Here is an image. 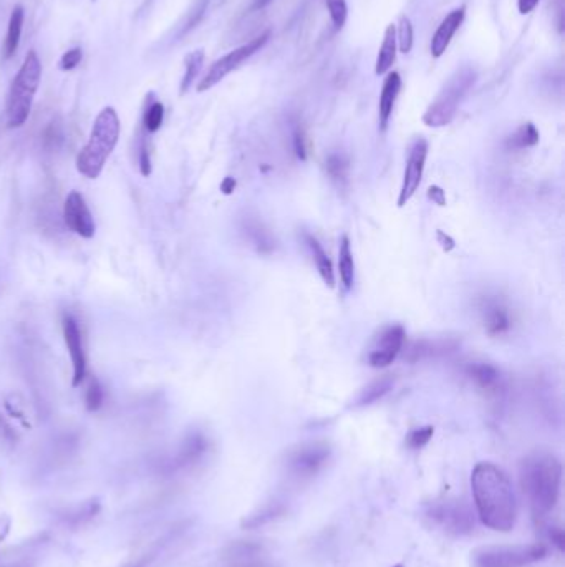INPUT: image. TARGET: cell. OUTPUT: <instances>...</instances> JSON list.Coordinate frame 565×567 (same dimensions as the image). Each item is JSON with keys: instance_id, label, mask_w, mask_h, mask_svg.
<instances>
[{"instance_id": "1", "label": "cell", "mask_w": 565, "mask_h": 567, "mask_svg": "<svg viewBox=\"0 0 565 567\" xmlns=\"http://www.w3.org/2000/svg\"><path fill=\"white\" fill-rule=\"evenodd\" d=\"M471 490L481 523L493 531H511L517 521V499L507 473L494 463H478L471 473Z\"/></svg>"}, {"instance_id": "2", "label": "cell", "mask_w": 565, "mask_h": 567, "mask_svg": "<svg viewBox=\"0 0 565 567\" xmlns=\"http://www.w3.org/2000/svg\"><path fill=\"white\" fill-rule=\"evenodd\" d=\"M521 488L535 518H545L554 511L562 488V463L552 453L535 452L522 459Z\"/></svg>"}, {"instance_id": "3", "label": "cell", "mask_w": 565, "mask_h": 567, "mask_svg": "<svg viewBox=\"0 0 565 567\" xmlns=\"http://www.w3.org/2000/svg\"><path fill=\"white\" fill-rule=\"evenodd\" d=\"M121 132L120 116L113 106L103 108L95 118L88 143L77 156V170L88 179H96L118 145Z\"/></svg>"}, {"instance_id": "4", "label": "cell", "mask_w": 565, "mask_h": 567, "mask_svg": "<svg viewBox=\"0 0 565 567\" xmlns=\"http://www.w3.org/2000/svg\"><path fill=\"white\" fill-rule=\"evenodd\" d=\"M42 80V63L37 52L30 50L13 78L7 96V127L20 128L30 116L32 103Z\"/></svg>"}, {"instance_id": "5", "label": "cell", "mask_w": 565, "mask_h": 567, "mask_svg": "<svg viewBox=\"0 0 565 567\" xmlns=\"http://www.w3.org/2000/svg\"><path fill=\"white\" fill-rule=\"evenodd\" d=\"M474 80L476 75L471 68H462L455 77H451V80L440 91L436 100L424 111L423 123L431 128H441L450 125L456 116V111L459 108L462 98H464L469 88L473 87Z\"/></svg>"}, {"instance_id": "6", "label": "cell", "mask_w": 565, "mask_h": 567, "mask_svg": "<svg viewBox=\"0 0 565 567\" xmlns=\"http://www.w3.org/2000/svg\"><path fill=\"white\" fill-rule=\"evenodd\" d=\"M547 556L544 544L481 547L473 554L474 567H527Z\"/></svg>"}, {"instance_id": "7", "label": "cell", "mask_w": 565, "mask_h": 567, "mask_svg": "<svg viewBox=\"0 0 565 567\" xmlns=\"http://www.w3.org/2000/svg\"><path fill=\"white\" fill-rule=\"evenodd\" d=\"M426 516L452 536H468L474 531V514L468 503L457 498H446L434 501L428 506Z\"/></svg>"}, {"instance_id": "8", "label": "cell", "mask_w": 565, "mask_h": 567, "mask_svg": "<svg viewBox=\"0 0 565 567\" xmlns=\"http://www.w3.org/2000/svg\"><path fill=\"white\" fill-rule=\"evenodd\" d=\"M330 446L324 441H310L292 450L287 457V471L296 480H310L329 463Z\"/></svg>"}, {"instance_id": "9", "label": "cell", "mask_w": 565, "mask_h": 567, "mask_svg": "<svg viewBox=\"0 0 565 567\" xmlns=\"http://www.w3.org/2000/svg\"><path fill=\"white\" fill-rule=\"evenodd\" d=\"M270 39V32H264V34H260L259 37H255V39H252L249 44L239 46V49L232 50V52H229L227 55H224L216 62L212 63V67L208 70V73H205L204 78H201L199 85H198V91H208L209 88H212L214 85H217L219 82L224 80L229 73L234 72V70L239 67L242 62H246L247 58H250L252 55L259 52L262 46L267 44Z\"/></svg>"}, {"instance_id": "10", "label": "cell", "mask_w": 565, "mask_h": 567, "mask_svg": "<svg viewBox=\"0 0 565 567\" xmlns=\"http://www.w3.org/2000/svg\"><path fill=\"white\" fill-rule=\"evenodd\" d=\"M428 150H429V145L424 138H418L417 141L413 143V146L410 148V155H408V160H406V168H405V174H403V183H401L400 196H398L400 208L406 206V203H408L410 199L414 196V193L418 191L419 184H421L424 165H426V158H428Z\"/></svg>"}, {"instance_id": "11", "label": "cell", "mask_w": 565, "mask_h": 567, "mask_svg": "<svg viewBox=\"0 0 565 567\" xmlns=\"http://www.w3.org/2000/svg\"><path fill=\"white\" fill-rule=\"evenodd\" d=\"M406 343V332L401 325H388L383 329L380 337L375 340V345L372 347L370 353H368V364L373 369H385L393 364L398 359L401 350L405 348Z\"/></svg>"}, {"instance_id": "12", "label": "cell", "mask_w": 565, "mask_h": 567, "mask_svg": "<svg viewBox=\"0 0 565 567\" xmlns=\"http://www.w3.org/2000/svg\"><path fill=\"white\" fill-rule=\"evenodd\" d=\"M62 325H63L65 345H67V350L70 353V359H72L73 365L72 387L78 388L83 382H85L87 376V355H85V347H83L82 330L80 325L77 322V319L70 314L63 315Z\"/></svg>"}, {"instance_id": "13", "label": "cell", "mask_w": 565, "mask_h": 567, "mask_svg": "<svg viewBox=\"0 0 565 567\" xmlns=\"http://www.w3.org/2000/svg\"><path fill=\"white\" fill-rule=\"evenodd\" d=\"M464 374L488 398H502L506 393V378L502 371L489 362H471L464 367Z\"/></svg>"}, {"instance_id": "14", "label": "cell", "mask_w": 565, "mask_h": 567, "mask_svg": "<svg viewBox=\"0 0 565 567\" xmlns=\"http://www.w3.org/2000/svg\"><path fill=\"white\" fill-rule=\"evenodd\" d=\"M63 219L68 229L80 236V238L91 239L95 236V219H93L85 198L78 191L68 193L67 199H65Z\"/></svg>"}, {"instance_id": "15", "label": "cell", "mask_w": 565, "mask_h": 567, "mask_svg": "<svg viewBox=\"0 0 565 567\" xmlns=\"http://www.w3.org/2000/svg\"><path fill=\"white\" fill-rule=\"evenodd\" d=\"M457 350V342L451 340V338H436V340H429V338H421V340L411 342L405 352V360L408 362H419V360H429L436 359V357L447 355Z\"/></svg>"}, {"instance_id": "16", "label": "cell", "mask_w": 565, "mask_h": 567, "mask_svg": "<svg viewBox=\"0 0 565 567\" xmlns=\"http://www.w3.org/2000/svg\"><path fill=\"white\" fill-rule=\"evenodd\" d=\"M483 322L489 336L499 337L507 333L512 327L509 309L497 299H488L483 305Z\"/></svg>"}, {"instance_id": "17", "label": "cell", "mask_w": 565, "mask_h": 567, "mask_svg": "<svg viewBox=\"0 0 565 567\" xmlns=\"http://www.w3.org/2000/svg\"><path fill=\"white\" fill-rule=\"evenodd\" d=\"M462 20H464V8L461 7L452 11L450 15H446L445 20L441 22V25L438 27V30L434 32L431 39V55L434 58H440L441 55L446 52V49L451 44L452 35H455L457 29H459Z\"/></svg>"}, {"instance_id": "18", "label": "cell", "mask_w": 565, "mask_h": 567, "mask_svg": "<svg viewBox=\"0 0 565 567\" xmlns=\"http://www.w3.org/2000/svg\"><path fill=\"white\" fill-rule=\"evenodd\" d=\"M401 90V77L400 73L391 72L386 75L385 83H383L381 88V95H380V106H378V111H380V129L385 132L386 127H388L391 111H393V106L396 103V98H398Z\"/></svg>"}, {"instance_id": "19", "label": "cell", "mask_w": 565, "mask_h": 567, "mask_svg": "<svg viewBox=\"0 0 565 567\" xmlns=\"http://www.w3.org/2000/svg\"><path fill=\"white\" fill-rule=\"evenodd\" d=\"M242 231H244L247 241H249L250 246L257 250V253L265 255L274 253L275 249L274 236L270 234V231L264 226L262 221L247 217L244 221V226H242Z\"/></svg>"}, {"instance_id": "20", "label": "cell", "mask_w": 565, "mask_h": 567, "mask_svg": "<svg viewBox=\"0 0 565 567\" xmlns=\"http://www.w3.org/2000/svg\"><path fill=\"white\" fill-rule=\"evenodd\" d=\"M305 244L308 250H310L312 259H314L317 271H319L322 281H324L329 287H335V271L334 264H331L329 254L322 248L319 239L314 238L312 234H305Z\"/></svg>"}, {"instance_id": "21", "label": "cell", "mask_w": 565, "mask_h": 567, "mask_svg": "<svg viewBox=\"0 0 565 567\" xmlns=\"http://www.w3.org/2000/svg\"><path fill=\"white\" fill-rule=\"evenodd\" d=\"M395 58H396V29L393 23H390L385 30L383 44L376 57L375 63L376 75H385V73H388L391 65L395 63Z\"/></svg>"}, {"instance_id": "22", "label": "cell", "mask_w": 565, "mask_h": 567, "mask_svg": "<svg viewBox=\"0 0 565 567\" xmlns=\"http://www.w3.org/2000/svg\"><path fill=\"white\" fill-rule=\"evenodd\" d=\"M338 274L345 291H350L355 284V261L348 236H342L338 248Z\"/></svg>"}, {"instance_id": "23", "label": "cell", "mask_w": 565, "mask_h": 567, "mask_svg": "<svg viewBox=\"0 0 565 567\" xmlns=\"http://www.w3.org/2000/svg\"><path fill=\"white\" fill-rule=\"evenodd\" d=\"M393 385H395V382L391 376H383V378L375 380V382L367 385V387L358 393L353 407L373 405V403L378 402V400H381L385 395H388L391 392V388H393Z\"/></svg>"}, {"instance_id": "24", "label": "cell", "mask_w": 565, "mask_h": 567, "mask_svg": "<svg viewBox=\"0 0 565 567\" xmlns=\"http://www.w3.org/2000/svg\"><path fill=\"white\" fill-rule=\"evenodd\" d=\"M23 18H25V12L20 6H17L11 13V20H8L7 37L4 42V57L11 58L13 53L17 52L18 44H20L22 29H23Z\"/></svg>"}, {"instance_id": "25", "label": "cell", "mask_w": 565, "mask_h": 567, "mask_svg": "<svg viewBox=\"0 0 565 567\" xmlns=\"http://www.w3.org/2000/svg\"><path fill=\"white\" fill-rule=\"evenodd\" d=\"M325 170L326 174L330 176V179L334 181L338 188H343L348 181V173H350V163L348 158L343 155V153L334 151L326 156L325 160Z\"/></svg>"}, {"instance_id": "26", "label": "cell", "mask_w": 565, "mask_h": 567, "mask_svg": "<svg viewBox=\"0 0 565 567\" xmlns=\"http://www.w3.org/2000/svg\"><path fill=\"white\" fill-rule=\"evenodd\" d=\"M262 546L257 542L250 541H239L234 542L227 547V559L232 562H242V561H252L262 557Z\"/></svg>"}, {"instance_id": "27", "label": "cell", "mask_w": 565, "mask_h": 567, "mask_svg": "<svg viewBox=\"0 0 565 567\" xmlns=\"http://www.w3.org/2000/svg\"><path fill=\"white\" fill-rule=\"evenodd\" d=\"M284 514V506L280 503H269L260 508L257 513L250 514L249 518L246 519L244 526L247 528H262L265 524L275 521V519L280 518Z\"/></svg>"}, {"instance_id": "28", "label": "cell", "mask_w": 565, "mask_h": 567, "mask_svg": "<svg viewBox=\"0 0 565 567\" xmlns=\"http://www.w3.org/2000/svg\"><path fill=\"white\" fill-rule=\"evenodd\" d=\"M205 450H208V441H205L203 435L194 433L191 435L183 445V450H181L179 453V459L183 461V464H191L198 461L199 458H203Z\"/></svg>"}, {"instance_id": "29", "label": "cell", "mask_w": 565, "mask_h": 567, "mask_svg": "<svg viewBox=\"0 0 565 567\" xmlns=\"http://www.w3.org/2000/svg\"><path fill=\"white\" fill-rule=\"evenodd\" d=\"M203 62H204L203 50H194V52H191L188 57H186V60H184L186 72H184L183 80H181V88H179L181 95H184V93L189 90V87L193 85L194 78L199 75L201 68H203Z\"/></svg>"}, {"instance_id": "30", "label": "cell", "mask_w": 565, "mask_h": 567, "mask_svg": "<svg viewBox=\"0 0 565 567\" xmlns=\"http://www.w3.org/2000/svg\"><path fill=\"white\" fill-rule=\"evenodd\" d=\"M539 143V132L532 123H524L522 127L512 134L509 139V146L516 150H524V148L535 146Z\"/></svg>"}, {"instance_id": "31", "label": "cell", "mask_w": 565, "mask_h": 567, "mask_svg": "<svg viewBox=\"0 0 565 567\" xmlns=\"http://www.w3.org/2000/svg\"><path fill=\"white\" fill-rule=\"evenodd\" d=\"M163 120H165V106L160 101H154L149 108L144 111L143 125L148 133H156L161 128Z\"/></svg>"}, {"instance_id": "32", "label": "cell", "mask_w": 565, "mask_h": 567, "mask_svg": "<svg viewBox=\"0 0 565 567\" xmlns=\"http://www.w3.org/2000/svg\"><path fill=\"white\" fill-rule=\"evenodd\" d=\"M103 400H105V392H103L100 380H98L96 376H91L85 395L87 408L90 412H98L103 405Z\"/></svg>"}, {"instance_id": "33", "label": "cell", "mask_w": 565, "mask_h": 567, "mask_svg": "<svg viewBox=\"0 0 565 567\" xmlns=\"http://www.w3.org/2000/svg\"><path fill=\"white\" fill-rule=\"evenodd\" d=\"M396 45L400 46V52L403 53H410L411 49H413V25H411L410 18L405 15L400 18L398 34H396Z\"/></svg>"}, {"instance_id": "34", "label": "cell", "mask_w": 565, "mask_h": 567, "mask_svg": "<svg viewBox=\"0 0 565 567\" xmlns=\"http://www.w3.org/2000/svg\"><path fill=\"white\" fill-rule=\"evenodd\" d=\"M325 4L330 12V18L331 22H334L335 30H342L348 15L347 2H345V0H325Z\"/></svg>"}, {"instance_id": "35", "label": "cell", "mask_w": 565, "mask_h": 567, "mask_svg": "<svg viewBox=\"0 0 565 567\" xmlns=\"http://www.w3.org/2000/svg\"><path fill=\"white\" fill-rule=\"evenodd\" d=\"M433 433H434L433 426H423V428L410 431V435L406 436V446L411 450H421L423 446H426L429 443V440L433 438Z\"/></svg>"}, {"instance_id": "36", "label": "cell", "mask_w": 565, "mask_h": 567, "mask_svg": "<svg viewBox=\"0 0 565 567\" xmlns=\"http://www.w3.org/2000/svg\"><path fill=\"white\" fill-rule=\"evenodd\" d=\"M208 6H209V0H196L193 11H191L189 15H188V20H186V23L183 25V29H181V32H179L181 37L186 35V34H189V32L193 30L196 25H198V23L201 22V18L204 17L205 8H208Z\"/></svg>"}, {"instance_id": "37", "label": "cell", "mask_w": 565, "mask_h": 567, "mask_svg": "<svg viewBox=\"0 0 565 567\" xmlns=\"http://www.w3.org/2000/svg\"><path fill=\"white\" fill-rule=\"evenodd\" d=\"M138 163H139V173H141V176H144V178L151 176V171H153L151 158H149V150H148V145L144 139H141V143H139Z\"/></svg>"}, {"instance_id": "38", "label": "cell", "mask_w": 565, "mask_h": 567, "mask_svg": "<svg viewBox=\"0 0 565 567\" xmlns=\"http://www.w3.org/2000/svg\"><path fill=\"white\" fill-rule=\"evenodd\" d=\"M82 49H72L68 50V52L63 53V57L60 58V68L63 70V72H68V70H73L78 67V63L82 62Z\"/></svg>"}, {"instance_id": "39", "label": "cell", "mask_w": 565, "mask_h": 567, "mask_svg": "<svg viewBox=\"0 0 565 567\" xmlns=\"http://www.w3.org/2000/svg\"><path fill=\"white\" fill-rule=\"evenodd\" d=\"M293 150H296V155L298 160L305 161L307 160V138L305 133H303L302 128L293 129Z\"/></svg>"}, {"instance_id": "40", "label": "cell", "mask_w": 565, "mask_h": 567, "mask_svg": "<svg viewBox=\"0 0 565 567\" xmlns=\"http://www.w3.org/2000/svg\"><path fill=\"white\" fill-rule=\"evenodd\" d=\"M549 537L550 541H552V544L557 547V549L562 552L564 547H565V534H564V529L562 528H555L552 526L549 529Z\"/></svg>"}, {"instance_id": "41", "label": "cell", "mask_w": 565, "mask_h": 567, "mask_svg": "<svg viewBox=\"0 0 565 567\" xmlns=\"http://www.w3.org/2000/svg\"><path fill=\"white\" fill-rule=\"evenodd\" d=\"M428 196H429V199H431L433 203H436L438 206H445V204H446V194L440 188V186H431V188H429V191H428Z\"/></svg>"}, {"instance_id": "42", "label": "cell", "mask_w": 565, "mask_h": 567, "mask_svg": "<svg viewBox=\"0 0 565 567\" xmlns=\"http://www.w3.org/2000/svg\"><path fill=\"white\" fill-rule=\"evenodd\" d=\"M231 567H274L269 562H265L262 557L259 559H252V561H242V562H232Z\"/></svg>"}, {"instance_id": "43", "label": "cell", "mask_w": 565, "mask_h": 567, "mask_svg": "<svg viewBox=\"0 0 565 567\" xmlns=\"http://www.w3.org/2000/svg\"><path fill=\"white\" fill-rule=\"evenodd\" d=\"M539 2L540 0H519V2H517V7H519V12L526 15V13L534 11V8L539 6Z\"/></svg>"}, {"instance_id": "44", "label": "cell", "mask_w": 565, "mask_h": 567, "mask_svg": "<svg viewBox=\"0 0 565 567\" xmlns=\"http://www.w3.org/2000/svg\"><path fill=\"white\" fill-rule=\"evenodd\" d=\"M438 241H440V244H441V248L445 249V250H451V249H455V239H451L450 236L447 234H445V232L443 231H438Z\"/></svg>"}, {"instance_id": "45", "label": "cell", "mask_w": 565, "mask_h": 567, "mask_svg": "<svg viewBox=\"0 0 565 567\" xmlns=\"http://www.w3.org/2000/svg\"><path fill=\"white\" fill-rule=\"evenodd\" d=\"M236 186H237L236 179L231 178V176H227V178H224V181L221 183V191L224 194H232V193H234Z\"/></svg>"}, {"instance_id": "46", "label": "cell", "mask_w": 565, "mask_h": 567, "mask_svg": "<svg viewBox=\"0 0 565 567\" xmlns=\"http://www.w3.org/2000/svg\"><path fill=\"white\" fill-rule=\"evenodd\" d=\"M270 2H272V0H254V6H252V8H254V11H259V8L267 7Z\"/></svg>"}]
</instances>
